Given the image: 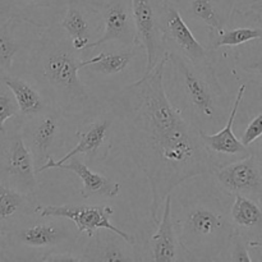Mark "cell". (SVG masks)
Wrapping results in <instances>:
<instances>
[{
  "label": "cell",
  "instance_id": "cell-1",
  "mask_svg": "<svg viewBox=\"0 0 262 262\" xmlns=\"http://www.w3.org/2000/svg\"><path fill=\"white\" fill-rule=\"evenodd\" d=\"M166 51L143 77L107 99L112 117L124 127L133 163L151 189V217L160 222L165 199L189 179L216 170L201 132L173 105L164 86Z\"/></svg>",
  "mask_w": 262,
  "mask_h": 262
},
{
  "label": "cell",
  "instance_id": "cell-2",
  "mask_svg": "<svg viewBox=\"0 0 262 262\" xmlns=\"http://www.w3.org/2000/svg\"><path fill=\"white\" fill-rule=\"evenodd\" d=\"M83 55L56 25L48 27L36 40L27 64L28 74L51 105L68 120L81 124L91 120L100 109L99 99L78 76L83 68Z\"/></svg>",
  "mask_w": 262,
  "mask_h": 262
},
{
  "label": "cell",
  "instance_id": "cell-3",
  "mask_svg": "<svg viewBox=\"0 0 262 262\" xmlns=\"http://www.w3.org/2000/svg\"><path fill=\"white\" fill-rule=\"evenodd\" d=\"M229 193L219 184L201 194L184 199L173 211L179 245L187 260L215 261L224 258L235 230L230 220Z\"/></svg>",
  "mask_w": 262,
  "mask_h": 262
},
{
  "label": "cell",
  "instance_id": "cell-4",
  "mask_svg": "<svg viewBox=\"0 0 262 262\" xmlns=\"http://www.w3.org/2000/svg\"><path fill=\"white\" fill-rule=\"evenodd\" d=\"M168 53L178 109L202 132L222 129L229 117V99L212 61L197 64L178 53Z\"/></svg>",
  "mask_w": 262,
  "mask_h": 262
},
{
  "label": "cell",
  "instance_id": "cell-5",
  "mask_svg": "<svg viewBox=\"0 0 262 262\" xmlns=\"http://www.w3.org/2000/svg\"><path fill=\"white\" fill-rule=\"evenodd\" d=\"M32 152L22 135V118L17 117L0 136V179L5 186L35 197L38 182Z\"/></svg>",
  "mask_w": 262,
  "mask_h": 262
},
{
  "label": "cell",
  "instance_id": "cell-6",
  "mask_svg": "<svg viewBox=\"0 0 262 262\" xmlns=\"http://www.w3.org/2000/svg\"><path fill=\"white\" fill-rule=\"evenodd\" d=\"M68 128L69 120L54 106L35 117L22 119V135L32 152L37 174L55 156L56 151L66 145Z\"/></svg>",
  "mask_w": 262,
  "mask_h": 262
},
{
  "label": "cell",
  "instance_id": "cell-7",
  "mask_svg": "<svg viewBox=\"0 0 262 262\" xmlns=\"http://www.w3.org/2000/svg\"><path fill=\"white\" fill-rule=\"evenodd\" d=\"M160 31L166 51L197 64L211 63V51L196 38L174 0H160Z\"/></svg>",
  "mask_w": 262,
  "mask_h": 262
},
{
  "label": "cell",
  "instance_id": "cell-8",
  "mask_svg": "<svg viewBox=\"0 0 262 262\" xmlns=\"http://www.w3.org/2000/svg\"><path fill=\"white\" fill-rule=\"evenodd\" d=\"M36 212L41 217H56L68 219L76 225L79 234L86 233L92 238L99 230L105 229L122 238L127 245L135 246L136 238L120 230L112 224L110 217L114 214V209L109 205H61V206H37Z\"/></svg>",
  "mask_w": 262,
  "mask_h": 262
},
{
  "label": "cell",
  "instance_id": "cell-9",
  "mask_svg": "<svg viewBox=\"0 0 262 262\" xmlns=\"http://www.w3.org/2000/svg\"><path fill=\"white\" fill-rule=\"evenodd\" d=\"M245 92L246 84L243 83L238 89L234 104L230 109L227 123H225L222 129L217 130L216 133L201 132L202 142H204V146L207 152H209V155L211 156L216 169L252 155L250 146H246L242 142V140H239L234 135V130H233L235 117H237V113L239 110L241 102L245 97Z\"/></svg>",
  "mask_w": 262,
  "mask_h": 262
},
{
  "label": "cell",
  "instance_id": "cell-10",
  "mask_svg": "<svg viewBox=\"0 0 262 262\" xmlns=\"http://www.w3.org/2000/svg\"><path fill=\"white\" fill-rule=\"evenodd\" d=\"M137 46L146 51V71L150 72L166 53L160 31V0H132Z\"/></svg>",
  "mask_w": 262,
  "mask_h": 262
},
{
  "label": "cell",
  "instance_id": "cell-11",
  "mask_svg": "<svg viewBox=\"0 0 262 262\" xmlns=\"http://www.w3.org/2000/svg\"><path fill=\"white\" fill-rule=\"evenodd\" d=\"M38 222L23 227L15 232V239L18 243L30 248L37 250H53L51 253L58 252L60 248L63 252H71L73 246L81 234L76 225L68 219Z\"/></svg>",
  "mask_w": 262,
  "mask_h": 262
},
{
  "label": "cell",
  "instance_id": "cell-12",
  "mask_svg": "<svg viewBox=\"0 0 262 262\" xmlns=\"http://www.w3.org/2000/svg\"><path fill=\"white\" fill-rule=\"evenodd\" d=\"M95 7L101 15L104 31L96 41L90 43L87 51L114 41L124 46L138 48L132 0H109L102 4H95Z\"/></svg>",
  "mask_w": 262,
  "mask_h": 262
},
{
  "label": "cell",
  "instance_id": "cell-13",
  "mask_svg": "<svg viewBox=\"0 0 262 262\" xmlns=\"http://www.w3.org/2000/svg\"><path fill=\"white\" fill-rule=\"evenodd\" d=\"M102 19L95 4L83 0H69L59 27L71 38L76 50L87 53V48L102 35Z\"/></svg>",
  "mask_w": 262,
  "mask_h": 262
},
{
  "label": "cell",
  "instance_id": "cell-14",
  "mask_svg": "<svg viewBox=\"0 0 262 262\" xmlns=\"http://www.w3.org/2000/svg\"><path fill=\"white\" fill-rule=\"evenodd\" d=\"M220 188L234 197H251L262 202V168L255 155L237 160L212 173Z\"/></svg>",
  "mask_w": 262,
  "mask_h": 262
},
{
  "label": "cell",
  "instance_id": "cell-15",
  "mask_svg": "<svg viewBox=\"0 0 262 262\" xmlns=\"http://www.w3.org/2000/svg\"><path fill=\"white\" fill-rule=\"evenodd\" d=\"M113 124V118H104V119L89 120L79 125L78 129L76 130V137L78 140V143L73 148L68 151L61 159L56 160L55 158L50 159L42 168L38 170V174L43 173L49 169H56V166L60 164L66 163L69 159L74 158L78 155H86L89 159L96 158H105V154H102V150H110L112 147V141H110V128Z\"/></svg>",
  "mask_w": 262,
  "mask_h": 262
},
{
  "label": "cell",
  "instance_id": "cell-16",
  "mask_svg": "<svg viewBox=\"0 0 262 262\" xmlns=\"http://www.w3.org/2000/svg\"><path fill=\"white\" fill-rule=\"evenodd\" d=\"M192 22L210 31H222L229 23L234 7L233 0H174Z\"/></svg>",
  "mask_w": 262,
  "mask_h": 262
},
{
  "label": "cell",
  "instance_id": "cell-17",
  "mask_svg": "<svg viewBox=\"0 0 262 262\" xmlns=\"http://www.w3.org/2000/svg\"><path fill=\"white\" fill-rule=\"evenodd\" d=\"M230 220L235 233L242 234L250 247L256 248L262 243V202L235 194L230 206Z\"/></svg>",
  "mask_w": 262,
  "mask_h": 262
},
{
  "label": "cell",
  "instance_id": "cell-18",
  "mask_svg": "<svg viewBox=\"0 0 262 262\" xmlns=\"http://www.w3.org/2000/svg\"><path fill=\"white\" fill-rule=\"evenodd\" d=\"M179 250L182 247L173 219V194H169L164 202L158 230L150 238V258L155 262L178 261Z\"/></svg>",
  "mask_w": 262,
  "mask_h": 262
},
{
  "label": "cell",
  "instance_id": "cell-19",
  "mask_svg": "<svg viewBox=\"0 0 262 262\" xmlns=\"http://www.w3.org/2000/svg\"><path fill=\"white\" fill-rule=\"evenodd\" d=\"M0 83L7 86L12 91L19 107V117L22 119L35 117L53 106L40 87L36 83H31L23 77L10 73H0Z\"/></svg>",
  "mask_w": 262,
  "mask_h": 262
},
{
  "label": "cell",
  "instance_id": "cell-20",
  "mask_svg": "<svg viewBox=\"0 0 262 262\" xmlns=\"http://www.w3.org/2000/svg\"><path fill=\"white\" fill-rule=\"evenodd\" d=\"M56 169L61 170L73 171L82 182L81 197L83 200L92 199V197H107V199H114L119 194L120 183L112 181L106 177L101 176L99 173H95L92 169H90L82 160L77 159L76 156L69 159L66 163L56 166Z\"/></svg>",
  "mask_w": 262,
  "mask_h": 262
},
{
  "label": "cell",
  "instance_id": "cell-21",
  "mask_svg": "<svg viewBox=\"0 0 262 262\" xmlns=\"http://www.w3.org/2000/svg\"><path fill=\"white\" fill-rule=\"evenodd\" d=\"M207 35H209L207 49L212 53L224 46L234 48V46H241L252 42V41L261 40L262 27H225L222 31H210L207 32Z\"/></svg>",
  "mask_w": 262,
  "mask_h": 262
},
{
  "label": "cell",
  "instance_id": "cell-22",
  "mask_svg": "<svg viewBox=\"0 0 262 262\" xmlns=\"http://www.w3.org/2000/svg\"><path fill=\"white\" fill-rule=\"evenodd\" d=\"M137 48L118 53H100L83 60V68H90L96 73L113 76L124 71L137 55Z\"/></svg>",
  "mask_w": 262,
  "mask_h": 262
},
{
  "label": "cell",
  "instance_id": "cell-23",
  "mask_svg": "<svg viewBox=\"0 0 262 262\" xmlns=\"http://www.w3.org/2000/svg\"><path fill=\"white\" fill-rule=\"evenodd\" d=\"M33 201L35 197L27 196L17 189L5 186L0 179V225L19 212H36L37 206L33 205Z\"/></svg>",
  "mask_w": 262,
  "mask_h": 262
},
{
  "label": "cell",
  "instance_id": "cell-24",
  "mask_svg": "<svg viewBox=\"0 0 262 262\" xmlns=\"http://www.w3.org/2000/svg\"><path fill=\"white\" fill-rule=\"evenodd\" d=\"M99 233V232H97ZM95 234L96 241L90 242L81 255L82 261H135L138 260L132 253L123 250L122 246L115 239L106 238L101 239L99 234Z\"/></svg>",
  "mask_w": 262,
  "mask_h": 262
},
{
  "label": "cell",
  "instance_id": "cell-25",
  "mask_svg": "<svg viewBox=\"0 0 262 262\" xmlns=\"http://www.w3.org/2000/svg\"><path fill=\"white\" fill-rule=\"evenodd\" d=\"M17 19H5L0 26V73H10L15 54L19 51L20 45L14 35Z\"/></svg>",
  "mask_w": 262,
  "mask_h": 262
},
{
  "label": "cell",
  "instance_id": "cell-26",
  "mask_svg": "<svg viewBox=\"0 0 262 262\" xmlns=\"http://www.w3.org/2000/svg\"><path fill=\"white\" fill-rule=\"evenodd\" d=\"M17 117H19V107L12 91L8 87L7 90H0V136L4 133L5 123Z\"/></svg>",
  "mask_w": 262,
  "mask_h": 262
},
{
  "label": "cell",
  "instance_id": "cell-27",
  "mask_svg": "<svg viewBox=\"0 0 262 262\" xmlns=\"http://www.w3.org/2000/svg\"><path fill=\"white\" fill-rule=\"evenodd\" d=\"M235 63L245 72L262 74V46L238 53L235 55Z\"/></svg>",
  "mask_w": 262,
  "mask_h": 262
},
{
  "label": "cell",
  "instance_id": "cell-28",
  "mask_svg": "<svg viewBox=\"0 0 262 262\" xmlns=\"http://www.w3.org/2000/svg\"><path fill=\"white\" fill-rule=\"evenodd\" d=\"M248 247H250L248 241L242 234H239V233H234L227 252L228 260L251 262L252 261V257H251L250 252H248Z\"/></svg>",
  "mask_w": 262,
  "mask_h": 262
},
{
  "label": "cell",
  "instance_id": "cell-29",
  "mask_svg": "<svg viewBox=\"0 0 262 262\" xmlns=\"http://www.w3.org/2000/svg\"><path fill=\"white\" fill-rule=\"evenodd\" d=\"M0 17L5 18V19H17L20 23H27V25L35 26V27H43L42 23L36 22L27 14L18 10L9 0H0Z\"/></svg>",
  "mask_w": 262,
  "mask_h": 262
},
{
  "label": "cell",
  "instance_id": "cell-30",
  "mask_svg": "<svg viewBox=\"0 0 262 262\" xmlns=\"http://www.w3.org/2000/svg\"><path fill=\"white\" fill-rule=\"evenodd\" d=\"M262 136V112L258 115H256L252 120L250 122V124L247 125L246 130L242 135V142L246 146H250L255 142L256 140H258Z\"/></svg>",
  "mask_w": 262,
  "mask_h": 262
},
{
  "label": "cell",
  "instance_id": "cell-31",
  "mask_svg": "<svg viewBox=\"0 0 262 262\" xmlns=\"http://www.w3.org/2000/svg\"><path fill=\"white\" fill-rule=\"evenodd\" d=\"M250 148L252 155H255V158L257 159L258 164H260L262 168V136L258 140H256L252 145H250Z\"/></svg>",
  "mask_w": 262,
  "mask_h": 262
},
{
  "label": "cell",
  "instance_id": "cell-32",
  "mask_svg": "<svg viewBox=\"0 0 262 262\" xmlns=\"http://www.w3.org/2000/svg\"><path fill=\"white\" fill-rule=\"evenodd\" d=\"M245 15H252V17H262V3H256L248 7V9L246 12H243Z\"/></svg>",
  "mask_w": 262,
  "mask_h": 262
},
{
  "label": "cell",
  "instance_id": "cell-33",
  "mask_svg": "<svg viewBox=\"0 0 262 262\" xmlns=\"http://www.w3.org/2000/svg\"><path fill=\"white\" fill-rule=\"evenodd\" d=\"M25 5H33V7H46L51 3V0H14Z\"/></svg>",
  "mask_w": 262,
  "mask_h": 262
},
{
  "label": "cell",
  "instance_id": "cell-34",
  "mask_svg": "<svg viewBox=\"0 0 262 262\" xmlns=\"http://www.w3.org/2000/svg\"><path fill=\"white\" fill-rule=\"evenodd\" d=\"M256 248H261V250H262V243H260V245H258Z\"/></svg>",
  "mask_w": 262,
  "mask_h": 262
},
{
  "label": "cell",
  "instance_id": "cell-35",
  "mask_svg": "<svg viewBox=\"0 0 262 262\" xmlns=\"http://www.w3.org/2000/svg\"><path fill=\"white\" fill-rule=\"evenodd\" d=\"M261 91H262V82H261Z\"/></svg>",
  "mask_w": 262,
  "mask_h": 262
}]
</instances>
